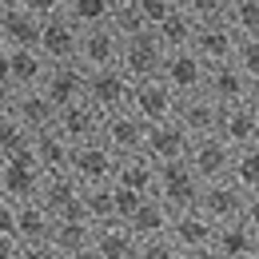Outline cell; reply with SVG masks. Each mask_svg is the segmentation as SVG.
Returning a JSON list of instances; mask_svg holds the SVG:
<instances>
[{
  "instance_id": "obj_1",
  "label": "cell",
  "mask_w": 259,
  "mask_h": 259,
  "mask_svg": "<svg viewBox=\"0 0 259 259\" xmlns=\"http://www.w3.org/2000/svg\"><path fill=\"white\" fill-rule=\"evenodd\" d=\"M56 0H0V44L4 48H36L40 24Z\"/></svg>"
},
{
  "instance_id": "obj_2",
  "label": "cell",
  "mask_w": 259,
  "mask_h": 259,
  "mask_svg": "<svg viewBox=\"0 0 259 259\" xmlns=\"http://www.w3.org/2000/svg\"><path fill=\"white\" fill-rule=\"evenodd\" d=\"M199 195H203V184L195 180V171L188 163H163V167H156V199L171 215L195 211Z\"/></svg>"
},
{
  "instance_id": "obj_3",
  "label": "cell",
  "mask_w": 259,
  "mask_h": 259,
  "mask_svg": "<svg viewBox=\"0 0 259 259\" xmlns=\"http://www.w3.org/2000/svg\"><path fill=\"white\" fill-rule=\"evenodd\" d=\"M36 52H40L48 64H76V52H80V28L64 16V4H60V0L52 4V12H48L44 24H40Z\"/></svg>"
},
{
  "instance_id": "obj_4",
  "label": "cell",
  "mask_w": 259,
  "mask_h": 259,
  "mask_svg": "<svg viewBox=\"0 0 259 259\" xmlns=\"http://www.w3.org/2000/svg\"><path fill=\"white\" fill-rule=\"evenodd\" d=\"M176 104H180V96L156 76V80H140V84H132L128 112H132V116H140L148 128H156V124L176 120Z\"/></svg>"
},
{
  "instance_id": "obj_5",
  "label": "cell",
  "mask_w": 259,
  "mask_h": 259,
  "mask_svg": "<svg viewBox=\"0 0 259 259\" xmlns=\"http://www.w3.org/2000/svg\"><path fill=\"white\" fill-rule=\"evenodd\" d=\"M116 156L104 148V144H80V148H72V163H68V176L88 192V188H108L112 180H116Z\"/></svg>"
},
{
  "instance_id": "obj_6",
  "label": "cell",
  "mask_w": 259,
  "mask_h": 259,
  "mask_svg": "<svg viewBox=\"0 0 259 259\" xmlns=\"http://www.w3.org/2000/svg\"><path fill=\"white\" fill-rule=\"evenodd\" d=\"M144 140H148V124L140 116H132L128 108L116 112V116H104V128H100V144L116 156V160H128V156H144Z\"/></svg>"
},
{
  "instance_id": "obj_7",
  "label": "cell",
  "mask_w": 259,
  "mask_h": 259,
  "mask_svg": "<svg viewBox=\"0 0 259 259\" xmlns=\"http://www.w3.org/2000/svg\"><path fill=\"white\" fill-rule=\"evenodd\" d=\"M132 100V80L120 72V68H100V72H88V92H84V104H92L100 116H116L124 112Z\"/></svg>"
},
{
  "instance_id": "obj_8",
  "label": "cell",
  "mask_w": 259,
  "mask_h": 259,
  "mask_svg": "<svg viewBox=\"0 0 259 259\" xmlns=\"http://www.w3.org/2000/svg\"><path fill=\"white\" fill-rule=\"evenodd\" d=\"M188 167L195 171L199 184H220L231 176V163H235V152L227 148L220 136H203V140H192L188 148Z\"/></svg>"
},
{
  "instance_id": "obj_9",
  "label": "cell",
  "mask_w": 259,
  "mask_h": 259,
  "mask_svg": "<svg viewBox=\"0 0 259 259\" xmlns=\"http://www.w3.org/2000/svg\"><path fill=\"white\" fill-rule=\"evenodd\" d=\"M116 68L128 76L132 84H140V80H156V76H160V68H163L160 40H156L152 32L124 40V44H120V64H116Z\"/></svg>"
},
{
  "instance_id": "obj_10",
  "label": "cell",
  "mask_w": 259,
  "mask_h": 259,
  "mask_svg": "<svg viewBox=\"0 0 259 259\" xmlns=\"http://www.w3.org/2000/svg\"><path fill=\"white\" fill-rule=\"evenodd\" d=\"M243 207H247V195L239 192L231 180H220V184H203V195H199L195 211L211 227H224V224H239Z\"/></svg>"
},
{
  "instance_id": "obj_11",
  "label": "cell",
  "mask_w": 259,
  "mask_h": 259,
  "mask_svg": "<svg viewBox=\"0 0 259 259\" xmlns=\"http://www.w3.org/2000/svg\"><path fill=\"white\" fill-rule=\"evenodd\" d=\"M160 80L176 92V96H195L203 92V80H207V64L195 56L192 48H180V52H163V68H160Z\"/></svg>"
},
{
  "instance_id": "obj_12",
  "label": "cell",
  "mask_w": 259,
  "mask_h": 259,
  "mask_svg": "<svg viewBox=\"0 0 259 259\" xmlns=\"http://www.w3.org/2000/svg\"><path fill=\"white\" fill-rule=\"evenodd\" d=\"M203 96L211 100L215 108H247V96H251V80L231 64H215L207 68V80H203Z\"/></svg>"
},
{
  "instance_id": "obj_13",
  "label": "cell",
  "mask_w": 259,
  "mask_h": 259,
  "mask_svg": "<svg viewBox=\"0 0 259 259\" xmlns=\"http://www.w3.org/2000/svg\"><path fill=\"white\" fill-rule=\"evenodd\" d=\"M44 188V171L36 167L32 156H20V160H4L0 163V195L8 203H32Z\"/></svg>"
},
{
  "instance_id": "obj_14",
  "label": "cell",
  "mask_w": 259,
  "mask_h": 259,
  "mask_svg": "<svg viewBox=\"0 0 259 259\" xmlns=\"http://www.w3.org/2000/svg\"><path fill=\"white\" fill-rule=\"evenodd\" d=\"M40 92L52 100L60 112L72 108V104H84V92H88V72H84L80 64H48V76H44Z\"/></svg>"
},
{
  "instance_id": "obj_15",
  "label": "cell",
  "mask_w": 259,
  "mask_h": 259,
  "mask_svg": "<svg viewBox=\"0 0 259 259\" xmlns=\"http://www.w3.org/2000/svg\"><path fill=\"white\" fill-rule=\"evenodd\" d=\"M188 148H192V136L180 128L176 120L148 128V140H144V156L156 163V167H163V163H184L188 160Z\"/></svg>"
},
{
  "instance_id": "obj_16",
  "label": "cell",
  "mask_w": 259,
  "mask_h": 259,
  "mask_svg": "<svg viewBox=\"0 0 259 259\" xmlns=\"http://www.w3.org/2000/svg\"><path fill=\"white\" fill-rule=\"evenodd\" d=\"M220 116H224V108H215V104L203 96V92H195V96H184L180 104H176V124L188 132L192 140L215 136V132H220Z\"/></svg>"
},
{
  "instance_id": "obj_17",
  "label": "cell",
  "mask_w": 259,
  "mask_h": 259,
  "mask_svg": "<svg viewBox=\"0 0 259 259\" xmlns=\"http://www.w3.org/2000/svg\"><path fill=\"white\" fill-rule=\"evenodd\" d=\"M76 64L84 72H100V68H116L120 64V36L112 28H92V32H80V52H76Z\"/></svg>"
},
{
  "instance_id": "obj_18",
  "label": "cell",
  "mask_w": 259,
  "mask_h": 259,
  "mask_svg": "<svg viewBox=\"0 0 259 259\" xmlns=\"http://www.w3.org/2000/svg\"><path fill=\"white\" fill-rule=\"evenodd\" d=\"M56 220H64V215H80L84 211V188L72 180V176H44V188L36 195Z\"/></svg>"
},
{
  "instance_id": "obj_19",
  "label": "cell",
  "mask_w": 259,
  "mask_h": 259,
  "mask_svg": "<svg viewBox=\"0 0 259 259\" xmlns=\"http://www.w3.org/2000/svg\"><path fill=\"white\" fill-rule=\"evenodd\" d=\"M92 239H96V224L80 211V215H64L56 220V231H52V247L64 259H80L92 251Z\"/></svg>"
},
{
  "instance_id": "obj_20",
  "label": "cell",
  "mask_w": 259,
  "mask_h": 259,
  "mask_svg": "<svg viewBox=\"0 0 259 259\" xmlns=\"http://www.w3.org/2000/svg\"><path fill=\"white\" fill-rule=\"evenodd\" d=\"M12 116L32 132V136H44V132H56V120H60V108L44 96L40 88L36 92H16V104H12Z\"/></svg>"
},
{
  "instance_id": "obj_21",
  "label": "cell",
  "mask_w": 259,
  "mask_h": 259,
  "mask_svg": "<svg viewBox=\"0 0 259 259\" xmlns=\"http://www.w3.org/2000/svg\"><path fill=\"white\" fill-rule=\"evenodd\" d=\"M100 128H104V116H100L92 104H72V108L60 112V120H56V132L64 136L72 148H80V144H96Z\"/></svg>"
},
{
  "instance_id": "obj_22",
  "label": "cell",
  "mask_w": 259,
  "mask_h": 259,
  "mask_svg": "<svg viewBox=\"0 0 259 259\" xmlns=\"http://www.w3.org/2000/svg\"><path fill=\"white\" fill-rule=\"evenodd\" d=\"M52 231H56V215L32 199V203H16V224H12V235L28 247V243H52Z\"/></svg>"
},
{
  "instance_id": "obj_23",
  "label": "cell",
  "mask_w": 259,
  "mask_h": 259,
  "mask_svg": "<svg viewBox=\"0 0 259 259\" xmlns=\"http://www.w3.org/2000/svg\"><path fill=\"white\" fill-rule=\"evenodd\" d=\"M235 48H239V36L231 32L227 24H211V28H199L192 40V52L203 60L207 68L215 64H231L235 60Z\"/></svg>"
},
{
  "instance_id": "obj_24",
  "label": "cell",
  "mask_w": 259,
  "mask_h": 259,
  "mask_svg": "<svg viewBox=\"0 0 259 259\" xmlns=\"http://www.w3.org/2000/svg\"><path fill=\"white\" fill-rule=\"evenodd\" d=\"M215 136L224 140L231 152L259 148V116L251 108H227L224 116H220V132H215Z\"/></svg>"
},
{
  "instance_id": "obj_25",
  "label": "cell",
  "mask_w": 259,
  "mask_h": 259,
  "mask_svg": "<svg viewBox=\"0 0 259 259\" xmlns=\"http://www.w3.org/2000/svg\"><path fill=\"white\" fill-rule=\"evenodd\" d=\"M167 239H171V243H176L184 255H192V251H207V247H211V239H215V227L207 224L199 211H184V215H171Z\"/></svg>"
},
{
  "instance_id": "obj_26",
  "label": "cell",
  "mask_w": 259,
  "mask_h": 259,
  "mask_svg": "<svg viewBox=\"0 0 259 259\" xmlns=\"http://www.w3.org/2000/svg\"><path fill=\"white\" fill-rule=\"evenodd\" d=\"M48 76V60L36 48H8V84L12 92H36Z\"/></svg>"
},
{
  "instance_id": "obj_27",
  "label": "cell",
  "mask_w": 259,
  "mask_h": 259,
  "mask_svg": "<svg viewBox=\"0 0 259 259\" xmlns=\"http://www.w3.org/2000/svg\"><path fill=\"white\" fill-rule=\"evenodd\" d=\"M120 192L136 195V199H152L156 195V163L148 156H128V160L116 163V180H112Z\"/></svg>"
},
{
  "instance_id": "obj_28",
  "label": "cell",
  "mask_w": 259,
  "mask_h": 259,
  "mask_svg": "<svg viewBox=\"0 0 259 259\" xmlns=\"http://www.w3.org/2000/svg\"><path fill=\"white\" fill-rule=\"evenodd\" d=\"M124 227H128L140 243H144V239H160V235H167V227H171V211L152 195V199H140V203L132 207V215L124 220Z\"/></svg>"
},
{
  "instance_id": "obj_29",
  "label": "cell",
  "mask_w": 259,
  "mask_h": 259,
  "mask_svg": "<svg viewBox=\"0 0 259 259\" xmlns=\"http://www.w3.org/2000/svg\"><path fill=\"white\" fill-rule=\"evenodd\" d=\"M211 251L220 259H255L259 255V235L243 220L239 224H224V227H215Z\"/></svg>"
},
{
  "instance_id": "obj_30",
  "label": "cell",
  "mask_w": 259,
  "mask_h": 259,
  "mask_svg": "<svg viewBox=\"0 0 259 259\" xmlns=\"http://www.w3.org/2000/svg\"><path fill=\"white\" fill-rule=\"evenodd\" d=\"M195 20L188 16V8H184V0H176V8L167 12V20L163 24H156V40H160V48L163 52H180V48H192V40H195Z\"/></svg>"
},
{
  "instance_id": "obj_31",
  "label": "cell",
  "mask_w": 259,
  "mask_h": 259,
  "mask_svg": "<svg viewBox=\"0 0 259 259\" xmlns=\"http://www.w3.org/2000/svg\"><path fill=\"white\" fill-rule=\"evenodd\" d=\"M92 255L96 259H136L140 255V239L124 224H104V227H96Z\"/></svg>"
},
{
  "instance_id": "obj_32",
  "label": "cell",
  "mask_w": 259,
  "mask_h": 259,
  "mask_svg": "<svg viewBox=\"0 0 259 259\" xmlns=\"http://www.w3.org/2000/svg\"><path fill=\"white\" fill-rule=\"evenodd\" d=\"M32 160L44 176H64L68 163H72V144L60 132H44V136H36V144H32Z\"/></svg>"
},
{
  "instance_id": "obj_33",
  "label": "cell",
  "mask_w": 259,
  "mask_h": 259,
  "mask_svg": "<svg viewBox=\"0 0 259 259\" xmlns=\"http://www.w3.org/2000/svg\"><path fill=\"white\" fill-rule=\"evenodd\" d=\"M64 4V16L80 28V32H92V28H108V16H112V0H60Z\"/></svg>"
},
{
  "instance_id": "obj_34",
  "label": "cell",
  "mask_w": 259,
  "mask_h": 259,
  "mask_svg": "<svg viewBox=\"0 0 259 259\" xmlns=\"http://www.w3.org/2000/svg\"><path fill=\"white\" fill-rule=\"evenodd\" d=\"M108 28H112V32L120 36V44H124V40H132V36H144V32H152L136 0H112V16H108Z\"/></svg>"
},
{
  "instance_id": "obj_35",
  "label": "cell",
  "mask_w": 259,
  "mask_h": 259,
  "mask_svg": "<svg viewBox=\"0 0 259 259\" xmlns=\"http://www.w3.org/2000/svg\"><path fill=\"white\" fill-rule=\"evenodd\" d=\"M32 144H36V136L24 128L16 116H4V120H0V163L32 156Z\"/></svg>"
},
{
  "instance_id": "obj_36",
  "label": "cell",
  "mask_w": 259,
  "mask_h": 259,
  "mask_svg": "<svg viewBox=\"0 0 259 259\" xmlns=\"http://www.w3.org/2000/svg\"><path fill=\"white\" fill-rule=\"evenodd\" d=\"M84 215L96 227L120 224V215H116V188H112V184H108V188H88V192H84Z\"/></svg>"
},
{
  "instance_id": "obj_37",
  "label": "cell",
  "mask_w": 259,
  "mask_h": 259,
  "mask_svg": "<svg viewBox=\"0 0 259 259\" xmlns=\"http://www.w3.org/2000/svg\"><path fill=\"white\" fill-rule=\"evenodd\" d=\"M239 192L247 195H259V148H247V152H235V163H231V176H227Z\"/></svg>"
},
{
  "instance_id": "obj_38",
  "label": "cell",
  "mask_w": 259,
  "mask_h": 259,
  "mask_svg": "<svg viewBox=\"0 0 259 259\" xmlns=\"http://www.w3.org/2000/svg\"><path fill=\"white\" fill-rule=\"evenodd\" d=\"M227 28L239 40L259 36V0H227Z\"/></svg>"
},
{
  "instance_id": "obj_39",
  "label": "cell",
  "mask_w": 259,
  "mask_h": 259,
  "mask_svg": "<svg viewBox=\"0 0 259 259\" xmlns=\"http://www.w3.org/2000/svg\"><path fill=\"white\" fill-rule=\"evenodd\" d=\"M188 16L195 28H211V24H227V0H184Z\"/></svg>"
},
{
  "instance_id": "obj_40",
  "label": "cell",
  "mask_w": 259,
  "mask_h": 259,
  "mask_svg": "<svg viewBox=\"0 0 259 259\" xmlns=\"http://www.w3.org/2000/svg\"><path fill=\"white\" fill-rule=\"evenodd\" d=\"M235 68H239L251 84H259V36L239 40V48H235Z\"/></svg>"
},
{
  "instance_id": "obj_41",
  "label": "cell",
  "mask_w": 259,
  "mask_h": 259,
  "mask_svg": "<svg viewBox=\"0 0 259 259\" xmlns=\"http://www.w3.org/2000/svg\"><path fill=\"white\" fill-rule=\"evenodd\" d=\"M136 259H184V251H180L167 235H160V239H144Z\"/></svg>"
},
{
  "instance_id": "obj_42",
  "label": "cell",
  "mask_w": 259,
  "mask_h": 259,
  "mask_svg": "<svg viewBox=\"0 0 259 259\" xmlns=\"http://www.w3.org/2000/svg\"><path fill=\"white\" fill-rule=\"evenodd\" d=\"M0 259H24V243L12 231H0Z\"/></svg>"
},
{
  "instance_id": "obj_43",
  "label": "cell",
  "mask_w": 259,
  "mask_h": 259,
  "mask_svg": "<svg viewBox=\"0 0 259 259\" xmlns=\"http://www.w3.org/2000/svg\"><path fill=\"white\" fill-rule=\"evenodd\" d=\"M24 259H64V255H60L52 243H28V247H24Z\"/></svg>"
},
{
  "instance_id": "obj_44",
  "label": "cell",
  "mask_w": 259,
  "mask_h": 259,
  "mask_svg": "<svg viewBox=\"0 0 259 259\" xmlns=\"http://www.w3.org/2000/svg\"><path fill=\"white\" fill-rule=\"evenodd\" d=\"M12 104H16L12 84H8V80H0V120H4V116H12Z\"/></svg>"
},
{
  "instance_id": "obj_45",
  "label": "cell",
  "mask_w": 259,
  "mask_h": 259,
  "mask_svg": "<svg viewBox=\"0 0 259 259\" xmlns=\"http://www.w3.org/2000/svg\"><path fill=\"white\" fill-rule=\"evenodd\" d=\"M12 224H16V203H8L0 195V231H12Z\"/></svg>"
},
{
  "instance_id": "obj_46",
  "label": "cell",
  "mask_w": 259,
  "mask_h": 259,
  "mask_svg": "<svg viewBox=\"0 0 259 259\" xmlns=\"http://www.w3.org/2000/svg\"><path fill=\"white\" fill-rule=\"evenodd\" d=\"M243 224L259 235V195H251V199H247V207H243Z\"/></svg>"
},
{
  "instance_id": "obj_47",
  "label": "cell",
  "mask_w": 259,
  "mask_h": 259,
  "mask_svg": "<svg viewBox=\"0 0 259 259\" xmlns=\"http://www.w3.org/2000/svg\"><path fill=\"white\" fill-rule=\"evenodd\" d=\"M247 108L259 116V84H251V96H247Z\"/></svg>"
},
{
  "instance_id": "obj_48",
  "label": "cell",
  "mask_w": 259,
  "mask_h": 259,
  "mask_svg": "<svg viewBox=\"0 0 259 259\" xmlns=\"http://www.w3.org/2000/svg\"><path fill=\"white\" fill-rule=\"evenodd\" d=\"M184 259H220V255H215V251L207 247V251H192V255H184Z\"/></svg>"
},
{
  "instance_id": "obj_49",
  "label": "cell",
  "mask_w": 259,
  "mask_h": 259,
  "mask_svg": "<svg viewBox=\"0 0 259 259\" xmlns=\"http://www.w3.org/2000/svg\"><path fill=\"white\" fill-rule=\"evenodd\" d=\"M80 259H96V255H92V251H88V255H80Z\"/></svg>"
},
{
  "instance_id": "obj_50",
  "label": "cell",
  "mask_w": 259,
  "mask_h": 259,
  "mask_svg": "<svg viewBox=\"0 0 259 259\" xmlns=\"http://www.w3.org/2000/svg\"><path fill=\"white\" fill-rule=\"evenodd\" d=\"M255 259H259V255H255Z\"/></svg>"
}]
</instances>
